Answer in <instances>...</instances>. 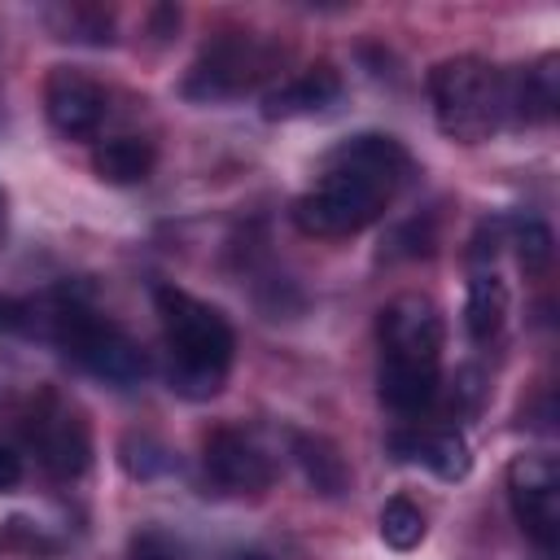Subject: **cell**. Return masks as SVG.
<instances>
[{"mask_svg":"<svg viewBox=\"0 0 560 560\" xmlns=\"http://www.w3.org/2000/svg\"><path fill=\"white\" fill-rule=\"evenodd\" d=\"M0 223H4V192H0Z\"/></svg>","mask_w":560,"mask_h":560,"instance_id":"obj_24","label":"cell"},{"mask_svg":"<svg viewBox=\"0 0 560 560\" xmlns=\"http://www.w3.org/2000/svg\"><path fill=\"white\" fill-rule=\"evenodd\" d=\"M44 114L48 122L70 136V140H88L101 118H105V92L96 79H88L74 66H52L44 79Z\"/></svg>","mask_w":560,"mask_h":560,"instance_id":"obj_9","label":"cell"},{"mask_svg":"<svg viewBox=\"0 0 560 560\" xmlns=\"http://www.w3.org/2000/svg\"><path fill=\"white\" fill-rule=\"evenodd\" d=\"M341 96V74L319 61L284 83H276L267 96H262V118H302V114H319L324 105H332Z\"/></svg>","mask_w":560,"mask_h":560,"instance_id":"obj_12","label":"cell"},{"mask_svg":"<svg viewBox=\"0 0 560 560\" xmlns=\"http://www.w3.org/2000/svg\"><path fill=\"white\" fill-rule=\"evenodd\" d=\"M289 451H293V464L302 468L306 486L319 490V494H346L350 490V464L346 455L319 438V433H293L289 438Z\"/></svg>","mask_w":560,"mask_h":560,"instance_id":"obj_16","label":"cell"},{"mask_svg":"<svg viewBox=\"0 0 560 560\" xmlns=\"http://www.w3.org/2000/svg\"><path fill=\"white\" fill-rule=\"evenodd\" d=\"M512 245H516V262L525 267V276H542L551 267V232L538 219H516L512 223Z\"/></svg>","mask_w":560,"mask_h":560,"instance_id":"obj_21","label":"cell"},{"mask_svg":"<svg viewBox=\"0 0 560 560\" xmlns=\"http://www.w3.org/2000/svg\"><path fill=\"white\" fill-rule=\"evenodd\" d=\"M508 499L521 529L551 551L560 538V468L551 455H516L508 464Z\"/></svg>","mask_w":560,"mask_h":560,"instance_id":"obj_7","label":"cell"},{"mask_svg":"<svg viewBox=\"0 0 560 560\" xmlns=\"http://www.w3.org/2000/svg\"><path fill=\"white\" fill-rule=\"evenodd\" d=\"M389 446L398 451V459H420L424 468H433L442 481H464L472 468V451L464 442V433L455 429H411V433H394Z\"/></svg>","mask_w":560,"mask_h":560,"instance_id":"obj_13","label":"cell"},{"mask_svg":"<svg viewBox=\"0 0 560 560\" xmlns=\"http://www.w3.org/2000/svg\"><path fill=\"white\" fill-rule=\"evenodd\" d=\"M424 512L411 503V499H402V494H394L385 508H381V538H385V547H394V551H416L420 542H424Z\"/></svg>","mask_w":560,"mask_h":560,"instance_id":"obj_19","label":"cell"},{"mask_svg":"<svg viewBox=\"0 0 560 560\" xmlns=\"http://www.w3.org/2000/svg\"><path fill=\"white\" fill-rule=\"evenodd\" d=\"M324 171H350V175H363L389 192H398L411 175V153L394 140V136H381V131H359L341 144L328 149L324 158Z\"/></svg>","mask_w":560,"mask_h":560,"instance_id":"obj_11","label":"cell"},{"mask_svg":"<svg viewBox=\"0 0 560 560\" xmlns=\"http://www.w3.org/2000/svg\"><path fill=\"white\" fill-rule=\"evenodd\" d=\"M22 429H26V442L48 477H57V481L83 477V468L92 459V433H88V420L70 402H61L57 394H39Z\"/></svg>","mask_w":560,"mask_h":560,"instance_id":"obj_6","label":"cell"},{"mask_svg":"<svg viewBox=\"0 0 560 560\" xmlns=\"http://www.w3.org/2000/svg\"><path fill=\"white\" fill-rule=\"evenodd\" d=\"M153 162H158V153L144 136H114L92 149V171L105 184H140V179H149Z\"/></svg>","mask_w":560,"mask_h":560,"instance_id":"obj_17","label":"cell"},{"mask_svg":"<svg viewBox=\"0 0 560 560\" xmlns=\"http://www.w3.org/2000/svg\"><path fill=\"white\" fill-rule=\"evenodd\" d=\"M508 324V289L494 271H477L468 280V302H464V328L472 341H494Z\"/></svg>","mask_w":560,"mask_h":560,"instance_id":"obj_18","label":"cell"},{"mask_svg":"<svg viewBox=\"0 0 560 560\" xmlns=\"http://www.w3.org/2000/svg\"><path fill=\"white\" fill-rule=\"evenodd\" d=\"M39 332H48L83 372H92L105 385H140L149 372V359L131 332L96 315L92 306L74 302L70 293H57L48 306H39Z\"/></svg>","mask_w":560,"mask_h":560,"instance_id":"obj_2","label":"cell"},{"mask_svg":"<svg viewBox=\"0 0 560 560\" xmlns=\"http://www.w3.org/2000/svg\"><path fill=\"white\" fill-rule=\"evenodd\" d=\"M271 66H276V52L258 35H245V31L219 35L192 61V70L184 79V96H192V101H228V96H241L254 83H262L271 74Z\"/></svg>","mask_w":560,"mask_h":560,"instance_id":"obj_5","label":"cell"},{"mask_svg":"<svg viewBox=\"0 0 560 560\" xmlns=\"http://www.w3.org/2000/svg\"><path fill=\"white\" fill-rule=\"evenodd\" d=\"M389 188L363 179V175H350V171H324L319 184L311 192H302L293 201V223L298 232L306 236H354L363 228H372L385 206H389Z\"/></svg>","mask_w":560,"mask_h":560,"instance_id":"obj_4","label":"cell"},{"mask_svg":"<svg viewBox=\"0 0 560 560\" xmlns=\"http://www.w3.org/2000/svg\"><path fill=\"white\" fill-rule=\"evenodd\" d=\"M158 319L166 341V381L184 398H210L223 389V376L232 368V324L219 306L184 293V289H158Z\"/></svg>","mask_w":560,"mask_h":560,"instance_id":"obj_1","label":"cell"},{"mask_svg":"<svg viewBox=\"0 0 560 560\" xmlns=\"http://www.w3.org/2000/svg\"><path fill=\"white\" fill-rule=\"evenodd\" d=\"M429 101L442 136L481 144L508 122V74L481 57H446L429 70Z\"/></svg>","mask_w":560,"mask_h":560,"instance_id":"obj_3","label":"cell"},{"mask_svg":"<svg viewBox=\"0 0 560 560\" xmlns=\"http://www.w3.org/2000/svg\"><path fill=\"white\" fill-rule=\"evenodd\" d=\"M48 22L57 31V39H79V44H109V13L101 9H83V4H70V9H48Z\"/></svg>","mask_w":560,"mask_h":560,"instance_id":"obj_20","label":"cell"},{"mask_svg":"<svg viewBox=\"0 0 560 560\" xmlns=\"http://www.w3.org/2000/svg\"><path fill=\"white\" fill-rule=\"evenodd\" d=\"M560 88H556V57L547 52L538 66L508 74V118L516 122H547L556 114Z\"/></svg>","mask_w":560,"mask_h":560,"instance_id":"obj_15","label":"cell"},{"mask_svg":"<svg viewBox=\"0 0 560 560\" xmlns=\"http://www.w3.org/2000/svg\"><path fill=\"white\" fill-rule=\"evenodd\" d=\"M18 481H22V459L9 446H0V490H13Z\"/></svg>","mask_w":560,"mask_h":560,"instance_id":"obj_23","label":"cell"},{"mask_svg":"<svg viewBox=\"0 0 560 560\" xmlns=\"http://www.w3.org/2000/svg\"><path fill=\"white\" fill-rule=\"evenodd\" d=\"M442 389L438 363H407V359H381L376 372V394L389 411L398 416H420Z\"/></svg>","mask_w":560,"mask_h":560,"instance_id":"obj_14","label":"cell"},{"mask_svg":"<svg viewBox=\"0 0 560 560\" xmlns=\"http://www.w3.org/2000/svg\"><path fill=\"white\" fill-rule=\"evenodd\" d=\"M381 332V359H407V363H442L446 324L438 306L420 293H402L389 306H381L376 319Z\"/></svg>","mask_w":560,"mask_h":560,"instance_id":"obj_8","label":"cell"},{"mask_svg":"<svg viewBox=\"0 0 560 560\" xmlns=\"http://www.w3.org/2000/svg\"><path fill=\"white\" fill-rule=\"evenodd\" d=\"M127 560H188V551L166 529H140L127 547Z\"/></svg>","mask_w":560,"mask_h":560,"instance_id":"obj_22","label":"cell"},{"mask_svg":"<svg viewBox=\"0 0 560 560\" xmlns=\"http://www.w3.org/2000/svg\"><path fill=\"white\" fill-rule=\"evenodd\" d=\"M201 459H206V472L214 486L232 490V494H245V490H267L276 468L267 459V451L241 433V429H214L201 446Z\"/></svg>","mask_w":560,"mask_h":560,"instance_id":"obj_10","label":"cell"}]
</instances>
